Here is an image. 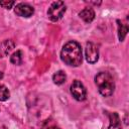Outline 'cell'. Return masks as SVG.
<instances>
[{
    "label": "cell",
    "mask_w": 129,
    "mask_h": 129,
    "mask_svg": "<svg viewBox=\"0 0 129 129\" xmlns=\"http://www.w3.org/2000/svg\"><path fill=\"white\" fill-rule=\"evenodd\" d=\"M10 61L13 64H20L22 62V51L21 50H16L15 52L12 53V55L10 56Z\"/></svg>",
    "instance_id": "7c38bea8"
},
{
    "label": "cell",
    "mask_w": 129,
    "mask_h": 129,
    "mask_svg": "<svg viewBox=\"0 0 129 129\" xmlns=\"http://www.w3.org/2000/svg\"><path fill=\"white\" fill-rule=\"evenodd\" d=\"M14 11H15V14L20 16V17H30L34 13V9L30 5H28L26 3L17 4L15 6Z\"/></svg>",
    "instance_id": "8992f818"
},
{
    "label": "cell",
    "mask_w": 129,
    "mask_h": 129,
    "mask_svg": "<svg viewBox=\"0 0 129 129\" xmlns=\"http://www.w3.org/2000/svg\"><path fill=\"white\" fill-rule=\"evenodd\" d=\"M109 119H110V125H109L108 129H122L121 119H120L118 113H116V112L110 113Z\"/></svg>",
    "instance_id": "9c48e42d"
},
{
    "label": "cell",
    "mask_w": 129,
    "mask_h": 129,
    "mask_svg": "<svg viewBox=\"0 0 129 129\" xmlns=\"http://www.w3.org/2000/svg\"><path fill=\"white\" fill-rule=\"evenodd\" d=\"M79 16L86 22V23H90L94 20L95 18V11L91 8V7H86L84 8L80 13Z\"/></svg>",
    "instance_id": "52a82bcc"
},
{
    "label": "cell",
    "mask_w": 129,
    "mask_h": 129,
    "mask_svg": "<svg viewBox=\"0 0 129 129\" xmlns=\"http://www.w3.org/2000/svg\"><path fill=\"white\" fill-rule=\"evenodd\" d=\"M14 4H15L14 1H0V5L5 9H11Z\"/></svg>",
    "instance_id": "5bb4252c"
},
{
    "label": "cell",
    "mask_w": 129,
    "mask_h": 129,
    "mask_svg": "<svg viewBox=\"0 0 129 129\" xmlns=\"http://www.w3.org/2000/svg\"><path fill=\"white\" fill-rule=\"evenodd\" d=\"M66 80H67V75H66V73L64 72H62V71H57V72H55L54 74H53V76H52V81H53V83L55 84V85H62L64 82H66Z\"/></svg>",
    "instance_id": "30bf717a"
},
{
    "label": "cell",
    "mask_w": 129,
    "mask_h": 129,
    "mask_svg": "<svg viewBox=\"0 0 129 129\" xmlns=\"http://www.w3.org/2000/svg\"><path fill=\"white\" fill-rule=\"evenodd\" d=\"M117 23H118V37L120 41H123L128 32V26L126 24H123L120 20H117Z\"/></svg>",
    "instance_id": "8fae6325"
},
{
    "label": "cell",
    "mask_w": 129,
    "mask_h": 129,
    "mask_svg": "<svg viewBox=\"0 0 129 129\" xmlns=\"http://www.w3.org/2000/svg\"><path fill=\"white\" fill-rule=\"evenodd\" d=\"M95 84L103 97H110L115 91V82L108 72H100L95 77Z\"/></svg>",
    "instance_id": "7a4b0ae2"
},
{
    "label": "cell",
    "mask_w": 129,
    "mask_h": 129,
    "mask_svg": "<svg viewBox=\"0 0 129 129\" xmlns=\"http://www.w3.org/2000/svg\"><path fill=\"white\" fill-rule=\"evenodd\" d=\"M71 94L77 101H84L87 97V90L82 82L76 80L71 85Z\"/></svg>",
    "instance_id": "277c9868"
},
{
    "label": "cell",
    "mask_w": 129,
    "mask_h": 129,
    "mask_svg": "<svg viewBox=\"0 0 129 129\" xmlns=\"http://www.w3.org/2000/svg\"><path fill=\"white\" fill-rule=\"evenodd\" d=\"M2 78H3V73H2V72H0V80H1Z\"/></svg>",
    "instance_id": "2e32d148"
},
{
    "label": "cell",
    "mask_w": 129,
    "mask_h": 129,
    "mask_svg": "<svg viewBox=\"0 0 129 129\" xmlns=\"http://www.w3.org/2000/svg\"><path fill=\"white\" fill-rule=\"evenodd\" d=\"M9 97H10V93L6 88V86L0 85V101H6L9 99Z\"/></svg>",
    "instance_id": "4fadbf2b"
},
{
    "label": "cell",
    "mask_w": 129,
    "mask_h": 129,
    "mask_svg": "<svg viewBox=\"0 0 129 129\" xmlns=\"http://www.w3.org/2000/svg\"><path fill=\"white\" fill-rule=\"evenodd\" d=\"M44 129H58V128H56L55 126H48L47 128H44Z\"/></svg>",
    "instance_id": "9a60e30c"
},
{
    "label": "cell",
    "mask_w": 129,
    "mask_h": 129,
    "mask_svg": "<svg viewBox=\"0 0 129 129\" xmlns=\"http://www.w3.org/2000/svg\"><path fill=\"white\" fill-rule=\"evenodd\" d=\"M14 42L10 39H6L4 40L1 44H0V57H4L6 56L13 48H14Z\"/></svg>",
    "instance_id": "ba28073f"
},
{
    "label": "cell",
    "mask_w": 129,
    "mask_h": 129,
    "mask_svg": "<svg viewBox=\"0 0 129 129\" xmlns=\"http://www.w3.org/2000/svg\"><path fill=\"white\" fill-rule=\"evenodd\" d=\"M67 11V6L62 1H54L51 3L47 10V16L51 21H58L61 19Z\"/></svg>",
    "instance_id": "3957f363"
},
{
    "label": "cell",
    "mask_w": 129,
    "mask_h": 129,
    "mask_svg": "<svg viewBox=\"0 0 129 129\" xmlns=\"http://www.w3.org/2000/svg\"><path fill=\"white\" fill-rule=\"evenodd\" d=\"M85 56L86 60L90 63H95L99 59V49L96 44L93 42H87L85 48Z\"/></svg>",
    "instance_id": "5b68a950"
},
{
    "label": "cell",
    "mask_w": 129,
    "mask_h": 129,
    "mask_svg": "<svg viewBox=\"0 0 129 129\" xmlns=\"http://www.w3.org/2000/svg\"><path fill=\"white\" fill-rule=\"evenodd\" d=\"M60 58L70 67H79L83 60V52L80 43L75 40L67 42L60 51Z\"/></svg>",
    "instance_id": "6da1fadb"
}]
</instances>
